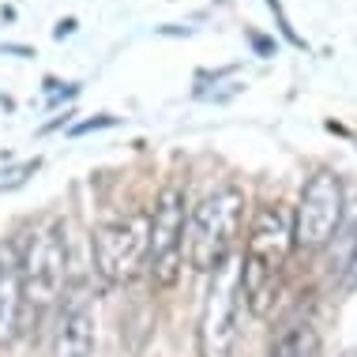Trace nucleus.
Returning <instances> with one entry per match:
<instances>
[{"mask_svg": "<svg viewBox=\"0 0 357 357\" xmlns=\"http://www.w3.org/2000/svg\"><path fill=\"white\" fill-rule=\"evenodd\" d=\"M289 256H294V218H289V207L282 204L256 207L252 226H248V241H245V259H241V301L259 320L275 308Z\"/></svg>", "mask_w": 357, "mask_h": 357, "instance_id": "f257e3e1", "label": "nucleus"}, {"mask_svg": "<svg viewBox=\"0 0 357 357\" xmlns=\"http://www.w3.org/2000/svg\"><path fill=\"white\" fill-rule=\"evenodd\" d=\"M23 275V335L42 327L50 308L61 301L68 286V226L64 218H50L38 234L19 248Z\"/></svg>", "mask_w": 357, "mask_h": 357, "instance_id": "f03ea898", "label": "nucleus"}, {"mask_svg": "<svg viewBox=\"0 0 357 357\" xmlns=\"http://www.w3.org/2000/svg\"><path fill=\"white\" fill-rule=\"evenodd\" d=\"M245 222V192L226 185L215 188L188 218V264L199 275H215L226 259H234V245Z\"/></svg>", "mask_w": 357, "mask_h": 357, "instance_id": "7ed1b4c3", "label": "nucleus"}, {"mask_svg": "<svg viewBox=\"0 0 357 357\" xmlns=\"http://www.w3.org/2000/svg\"><path fill=\"white\" fill-rule=\"evenodd\" d=\"M241 264L226 259L211 275L204 308H199V327H196V354L199 357H234L241 339Z\"/></svg>", "mask_w": 357, "mask_h": 357, "instance_id": "20e7f679", "label": "nucleus"}, {"mask_svg": "<svg viewBox=\"0 0 357 357\" xmlns=\"http://www.w3.org/2000/svg\"><path fill=\"white\" fill-rule=\"evenodd\" d=\"M346 215V188L342 177L331 169H320L305 181L301 199L289 211L294 218V252H320L339 237Z\"/></svg>", "mask_w": 357, "mask_h": 357, "instance_id": "39448f33", "label": "nucleus"}, {"mask_svg": "<svg viewBox=\"0 0 357 357\" xmlns=\"http://www.w3.org/2000/svg\"><path fill=\"white\" fill-rule=\"evenodd\" d=\"M185 188L166 185L154 199V215L147 222V256H143V271L158 289L177 286L181 264H185Z\"/></svg>", "mask_w": 357, "mask_h": 357, "instance_id": "423d86ee", "label": "nucleus"}, {"mask_svg": "<svg viewBox=\"0 0 357 357\" xmlns=\"http://www.w3.org/2000/svg\"><path fill=\"white\" fill-rule=\"evenodd\" d=\"M94 252V271L102 275L105 286H128L143 271V256H147V229L139 218H121L105 222L94 229L91 241Z\"/></svg>", "mask_w": 357, "mask_h": 357, "instance_id": "0eeeda50", "label": "nucleus"}, {"mask_svg": "<svg viewBox=\"0 0 357 357\" xmlns=\"http://www.w3.org/2000/svg\"><path fill=\"white\" fill-rule=\"evenodd\" d=\"M94 308L83 289L64 294V308L53 327V354L50 357H94Z\"/></svg>", "mask_w": 357, "mask_h": 357, "instance_id": "6e6552de", "label": "nucleus"}, {"mask_svg": "<svg viewBox=\"0 0 357 357\" xmlns=\"http://www.w3.org/2000/svg\"><path fill=\"white\" fill-rule=\"evenodd\" d=\"M23 339V275H19V241L0 245V346Z\"/></svg>", "mask_w": 357, "mask_h": 357, "instance_id": "1a4fd4ad", "label": "nucleus"}, {"mask_svg": "<svg viewBox=\"0 0 357 357\" xmlns=\"http://www.w3.org/2000/svg\"><path fill=\"white\" fill-rule=\"evenodd\" d=\"M271 357H324V342H320V331L316 324H294L278 335V342L271 346Z\"/></svg>", "mask_w": 357, "mask_h": 357, "instance_id": "9d476101", "label": "nucleus"}, {"mask_svg": "<svg viewBox=\"0 0 357 357\" xmlns=\"http://www.w3.org/2000/svg\"><path fill=\"white\" fill-rule=\"evenodd\" d=\"M342 286L346 289L357 286V234H354V245H350V259H346V267H342Z\"/></svg>", "mask_w": 357, "mask_h": 357, "instance_id": "9b49d317", "label": "nucleus"}, {"mask_svg": "<svg viewBox=\"0 0 357 357\" xmlns=\"http://www.w3.org/2000/svg\"><path fill=\"white\" fill-rule=\"evenodd\" d=\"M342 357H357V350H346V354H342Z\"/></svg>", "mask_w": 357, "mask_h": 357, "instance_id": "f8f14e48", "label": "nucleus"}]
</instances>
